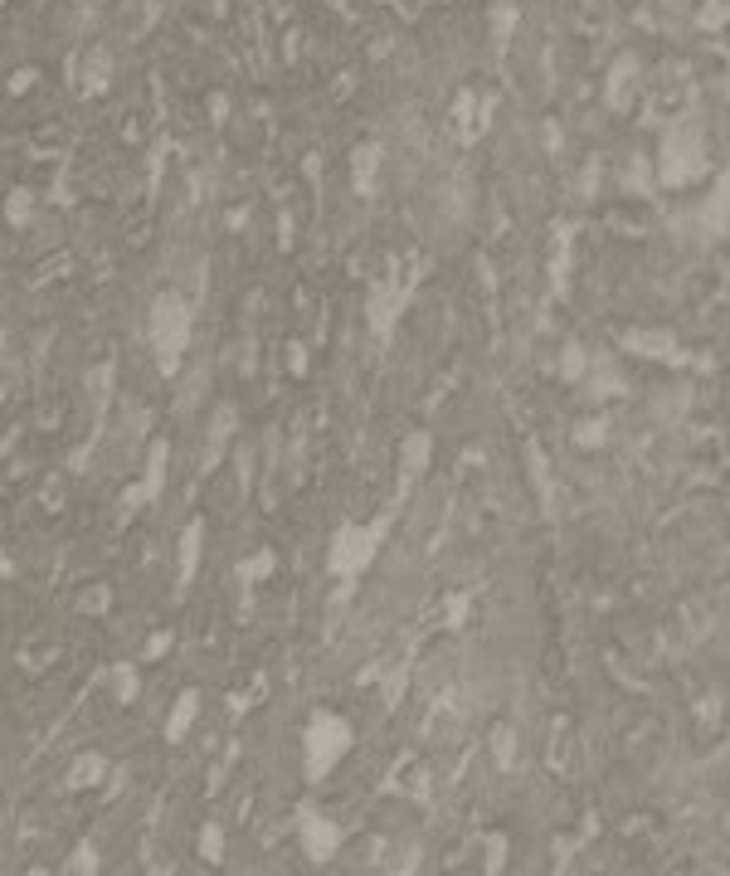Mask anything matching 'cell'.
<instances>
[{
  "label": "cell",
  "instance_id": "6da1fadb",
  "mask_svg": "<svg viewBox=\"0 0 730 876\" xmlns=\"http://www.w3.org/2000/svg\"><path fill=\"white\" fill-rule=\"evenodd\" d=\"M191 341H195V307L185 292L166 288L151 297V307H146V346H151L156 356V370L166 375V380H175L181 375L185 356H191Z\"/></svg>",
  "mask_w": 730,
  "mask_h": 876
},
{
  "label": "cell",
  "instance_id": "7a4b0ae2",
  "mask_svg": "<svg viewBox=\"0 0 730 876\" xmlns=\"http://www.w3.org/2000/svg\"><path fill=\"white\" fill-rule=\"evenodd\" d=\"M706 175H711V146H706L702 118H677L657 142L653 181L667 185V191H682V185H696Z\"/></svg>",
  "mask_w": 730,
  "mask_h": 876
},
{
  "label": "cell",
  "instance_id": "3957f363",
  "mask_svg": "<svg viewBox=\"0 0 730 876\" xmlns=\"http://www.w3.org/2000/svg\"><path fill=\"white\" fill-rule=\"evenodd\" d=\"M394 526V507L380 511L375 521H341L327 540V575L341 580L351 589L361 575H370V565L380 560V546Z\"/></svg>",
  "mask_w": 730,
  "mask_h": 876
},
{
  "label": "cell",
  "instance_id": "277c9868",
  "mask_svg": "<svg viewBox=\"0 0 730 876\" xmlns=\"http://www.w3.org/2000/svg\"><path fill=\"white\" fill-rule=\"evenodd\" d=\"M434 467V429H410L400 443V483H394V507L410 502V492Z\"/></svg>",
  "mask_w": 730,
  "mask_h": 876
},
{
  "label": "cell",
  "instance_id": "5b68a950",
  "mask_svg": "<svg viewBox=\"0 0 730 876\" xmlns=\"http://www.w3.org/2000/svg\"><path fill=\"white\" fill-rule=\"evenodd\" d=\"M404 302H410V288H400L394 278H390V283H375L370 288V297H365V327H370V337L390 341L394 331H400Z\"/></svg>",
  "mask_w": 730,
  "mask_h": 876
},
{
  "label": "cell",
  "instance_id": "8992f818",
  "mask_svg": "<svg viewBox=\"0 0 730 876\" xmlns=\"http://www.w3.org/2000/svg\"><path fill=\"white\" fill-rule=\"evenodd\" d=\"M623 351L638 361H653V365H682L686 361V346L662 327H633L623 331Z\"/></svg>",
  "mask_w": 730,
  "mask_h": 876
},
{
  "label": "cell",
  "instance_id": "52a82bcc",
  "mask_svg": "<svg viewBox=\"0 0 730 876\" xmlns=\"http://www.w3.org/2000/svg\"><path fill=\"white\" fill-rule=\"evenodd\" d=\"M351 745V730L346 721L337 716H317L312 721V735H307V759H312V775H327V765Z\"/></svg>",
  "mask_w": 730,
  "mask_h": 876
},
{
  "label": "cell",
  "instance_id": "ba28073f",
  "mask_svg": "<svg viewBox=\"0 0 730 876\" xmlns=\"http://www.w3.org/2000/svg\"><path fill=\"white\" fill-rule=\"evenodd\" d=\"M166 477H171V438L156 434L142 453V477H137V492L146 507H156L166 497Z\"/></svg>",
  "mask_w": 730,
  "mask_h": 876
},
{
  "label": "cell",
  "instance_id": "9c48e42d",
  "mask_svg": "<svg viewBox=\"0 0 730 876\" xmlns=\"http://www.w3.org/2000/svg\"><path fill=\"white\" fill-rule=\"evenodd\" d=\"M580 390L589 394L594 410H604L609 400H623V394H629V380H623V370L613 356H589V370H584Z\"/></svg>",
  "mask_w": 730,
  "mask_h": 876
},
{
  "label": "cell",
  "instance_id": "30bf717a",
  "mask_svg": "<svg viewBox=\"0 0 730 876\" xmlns=\"http://www.w3.org/2000/svg\"><path fill=\"white\" fill-rule=\"evenodd\" d=\"M205 565V516H191L175 540V589H191Z\"/></svg>",
  "mask_w": 730,
  "mask_h": 876
},
{
  "label": "cell",
  "instance_id": "8fae6325",
  "mask_svg": "<svg viewBox=\"0 0 730 876\" xmlns=\"http://www.w3.org/2000/svg\"><path fill=\"white\" fill-rule=\"evenodd\" d=\"M234 434H239V410L229 400H219L215 414H210V429H205V443H200V467H205V473H215V467L224 463Z\"/></svg>",
  "mask_w": 730,
  "mask_h": 876
},
{
  "label": "cell",
  "instance_id": "7c38bea8",
  "mask_svg": "<svg viewBox=\"0 0 730 876\" xmlns=\"http://www.w3.org/2000/svg\"><path fill=\"white\" fill-rule=\"evenodd\" d=\"M380 175H385V146L380 142H361L351 151V191L361 200H375L380 195Z\"/></svg>",
  "mask_w": 730,
  "mask_h": 876
},
{
  "label": "cell",
  "instance_id": "4fadbf2b",
  "mask_svg": "<svg viewBox=\"0 0 730 876\" xmlns=\"http://www.w3.org/2000/svg\"><path fill=\"white\" fill-rule=\"evenodd\" d=\"M638 78H643V59L638 54H619L609 69V83H604V102L613 112H629L633 93H638Z\"/></svg>",
  "mask_w": 730,
  "mask_h": 876
},
{
  "label": "cell",
  "instance_id": "5bb4252c",
  "mask_svg": "<svg viewBox=\"0 0 730 876\" xmlns=\"http://www.w3.org/2000/svg\"><path fill=\"white\" fill-rule=\"evenodd\" d=\"M112 88V49L108 45H93L83 54V73H78V93L83 98H102Z\"/></svg>",
  "mask_w": 730,
  "mask_h": 876
},
{
  "label": "cell",
  "instance_id": "9a60e30c",
  "mask_svg": "<svg viewBox=\"0 0 730 876\" xmlns=\"http://www.w3.org/2000/svg\"><path fill=\"white\" fill-rule=\"evenodd\" d=\"M609 434H613V419L604 410H594V414H584V419H575V429H570V443L580 448V453H599L604 443H609Z\"/></svg>",
  "mask_w": 730,
  "mask_h": 876
},
{
  "label": "cell",
  "instance_id": "2e32d148",
  "mask_svg": "<svg viewBox=\"0 0 730 876\" xmlns=\"http://www.w3.org/2000/svg\"><path fill=\"white\" fill-rule=\"evenodd\" d=\"M726 224H730V191H726V181H711V191H706V200H702L706 239H726Z\"/></svg>",
  "mask_w": 730,
  "mask_h": 876
},
{
  "label": "cell",
  "instance_id": "e0dca14e",
  "mask_svg": "<svg viewBox=\"0 0 730 876\" xmlns=\"http://www.w3.org/2000/svg\"><path fill=\"white\" fill-rule=\"evenodd\" d=\"M35 210H39V195L29 185H10L5 195V224L10 229H29L35 224Z\"/></svg>",
  "mask_w": 730,
  "mask_h": 876
},
{
  "label": "cell",
  "instance_id": "ac0fdd59",
  "mask_svg": "<svg viewBox=\"0 0 730 876\" xmlns=\"http://www.w3.org/2000/svg\"><path fill=\"white\" fill-rule=\"evenodd\" d=\"M589 356H594V351L584 346V341H565V346H560V356H556V375L565 385H580L584 370H589Z\"/></svg>",
  "mask_w": 730,
  "mask_h": 876
},
{
  "label": "cell",
  "instance_id": "d6986e66",
  "mask_svg": "<svg viewBox=\"0 0 730 876\" xmlns=\"http://www.w3.org/2000/svg\"><path fill=\"white\" fill-rule=\"evenodd\" d=\"M273 575H278V550L273 546H258L254 556L239 565V580H244V584H264V580H273Z\"/></svg>",
  "mask_w": 730,
  "mask_h": 876
},
{
  "label": "cell",
  "instance_id": "ffe728a7",
  "mask_svg": "<svg viewBox=\"0 0 730 876\" xmlns=\"http://www.w3.org/2000/svg\"><path fill=\"white\" fill-rule=\"evenodd\" d=\"M88 394H93V419H102V414H108V400H112V361H102L88 370Z\"/></svg>",
  "mask_w": 730,
  "mask_h": 876
},
{
  "label": "cell",
  "instance_id": "44dd1931",
  "mask_svg": "<svg viewBox=\"0 0 730 876\" xmlns=\"http://www.w3.org/2000/svg\"><path fill=\"white\" fill-rule=\"evenodd\" d=\"M195 706H200V702H195V696L185 692V696H181V706H175V716H171V740H181V735H185V726L195 721Z\"/></svg>",
  "mask_w": 730,
  "mask_h": 876
},
{
  "label": "cell",
  "instance_id": "7402d4cb",
  "mask_svg": "<svg viewBox=\"0 0 730 876\" xmlns=\"http://www.w3.org/2000/svg\"><path fill=\"white\" fill-rule=\"evenodd\" d=\"M702 25L706 29H721L726 25V0H706V5H702Z\"/></svg>",
  "mask_w": 730,
  "mask_h": 876
},
{
  "label": "cell",
  "instance_id": "603a6c76",
  "mask_svg": "<svg viewBox=\"0 0 730 876\" xmlns=\"http://www.w3.org/2000/svg\"><path fill=\"white\" fill-rule=\"evenodd\" d=\"M531 477H536L540 492H550V477H546V458H540V448H531Z\"/></svg>",
  "mask_w": 730,
  "mask_h": 876
},
{
  "label": "cell",
  "instance_id": "cb8c5ba5",
  "mask_svg": "<svg viewBox=\"0 0 730 876\" xmlns=\"http://www.w3.org/2000/svg\"><path fill=\"white\" fill-rule=\"evenodd\" d=\"M83 609H93V613L108 609V584H93V589L83 594Z\"/></svg>",
  "mask_w": 730,
  "mask_h": 876
},
{
  "label": "cell",
  "instance_id": "d4e9b609",
  "mask_svg": "<svg viewBox=\"0 0 730 876\" xmlns=\"http://www.w3.org/2000/svg\"><path fill=\"white\" fill-rule=\"evenodd\" d=\"M166 648H171V633L156 629L151 638H146V657H166Z\"/></svg>",
  "mask_w": 730,
  "mask_h": 876
},
{
  "label": "cell",
  "instance_id": "484cf974",
  "mask_svg": "<svg viewBox=\"0 0 730 876\" xmlns=\"http://www.w3.org/2000/svg\"><path fill=\"white\" fill-rule=\"evenodd\" d=\"M88 463H93V448H88V443L69 453V473H88Z\"/></svg>",
  "mask_w": 730,
  "mask_h": 876
},
{
  "label": "cell",
  "instance_id": "4316f807",
  "mask_svg": "<svg viewBox=\"0 0 730 876\" xmlns=\"http://www.w3.org/2000/svg\"><path fill=\"white\" fill-rule=\"evenodd\" d=\"M118 686H122L118 696H137V672H132V667H118Z\"/></svg>",
  "mask_w": 730,
  "mask_h": 876
},
{
  "label": "cell",
  "instance_id": "83f0119b",
  "mask_svg": "<svg viewBox=\"0 0 730 876\" xmlns=\"http://www.w3.org/2000/svg\"><path fill=\"white\" fill-rule=\"evenodd\" d=\"M288 361H292V375L307 370V351H302V341H292V346H288Z\"/></svg>",
  "mask_w": 730,
  "mask_h": 876
},
{
  "label": "cell",
  "instance_id": "f1b7e54d",
  "mask_svg": "<svg viewBox=\"0 0 730 876\" xmlns=\"http://www.w3.org/2000/svg\"><path fill=\"white\" fill-rule=\"evenodd\" d=\"M0 5H10V0H0Z\"/></svg>",
  "mask_w": 730,
  "mask_h": 876
}]
</instances>
